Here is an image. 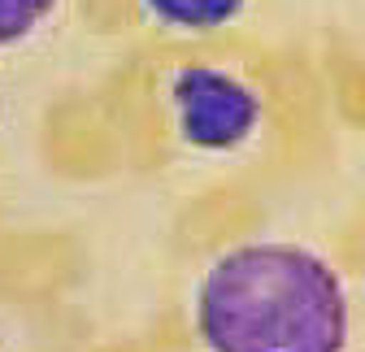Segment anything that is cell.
<instances>
[{"mask_svg": "<svg viewBox=\"0 0 365 352\" xmlns=\"http://www.w3.org/2000/svg\"><path fill=\"white\" fill-rule=\"evenodd\" d=\"M205 352H348L344 274L296 239H244L217 252L192 296Z\"/></svg>", "mask_w": 365, "mask_h": 352, "instance_id": "cell-1", "label": "cell"}, {"mask_svg": "<svg viewBox=\"0 0 365 352\" xmlns=\"http://www.w3.org/2000/svg\"><path fill=\"white\" fill-rule=\"evenodd\" d=\"M161 100L174 140L200 157H235L265 126V96L231 66L182 61L165 74Z\"/></svg>", "mask_w": 365, "mask_h": 352, "instance_id": "cell-2", "label": "cell"}, {"mask_svg": "<svg viewBox=\"0 0 365 352\" xmlns=\"http://www.w3.org/2000/svg\"><path fill=\"white\" fill-rule=\"evenodd\" d=\"M61 0H0V43L5 48H22L53 22Z\"/></svg>", "mask_w": 365, "mask_h": 352, "instance_id": "cell-4", "label": "cell"}, {"mask_svg": "<svg viewBox=\"0 0 365 352\" xmlns=\"http://www.w3.org/2000/svg\"><path fill=\"white\" fill-rule=\"evenodd\" d=\"M248 0H140V14L165 35H213L240 22Z\"/></svg>", "mask_w": 365, "mask_h": 352, "instance_id": "cell-3", "label": "cell"}]
</instances>
